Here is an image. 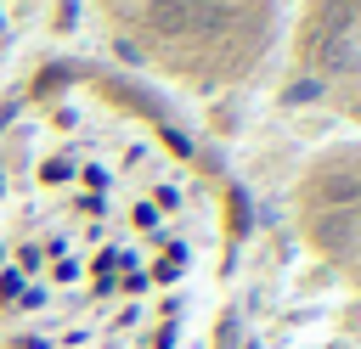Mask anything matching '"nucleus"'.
<instances>
[{
    "label": "nucleus",
    "mask_w": 361,
    "mask_h": 349,
    "mask_svg": "<svg viewBox=\"0 0 361 349\" xmlns=\"http://www.w3.org/2000/svg\"><path fill=\"white\" fill-rule=\"evenodd\" d=\"M17 6H28V0H17Z\"/></svg>",
    "instance_id": "39448f33"
},
{
    "label": "nucleus",
    "mask_w": 361,
    "mask_h": 349,
    "mask_svg": "<svg viewBox=\"0 0 361 349\" xmlns=\"http://www.w3.org/2000/svg\"><path fill=\"white\" fill-rule=\"evenodd\" d=\"M226 214L180 135L102 79L0 124V349H220Z\"/></svg>",
    "instance_id": "f257e3e1"
},
{
    "label": "nucleus",
    "mask_w": 361,
    "mask_h": 349,
    "mask_svg": "<svg viewBox=\"0 0 361 349\" xmlns=\"http://www.w3.org/2000/svg\"><path fill=\"white\" fill-rule=\"evenodd\" d=\"M293 231L305 253L361 298V135L305 158L293 174Z\"/></svg>",
    "instance_id": "7ed1b4c3"
},
{
    "label": "nucleus",
    "mask_w": 361,
    "mask_h": 349,
    "mask_svg": "<svg viewBox=\"0 0 361 349\" xmlns=\"http://www.w3.org/2000/svg\"><path fill=\"white\" fill-rule=\"evenodd\" d=\"M293 62L310 90L361 129V0H305L293 23Z\"/></svg>",
    "instance_id": "20e7f679"
},
{
    "label": "nucleus",
    "mask_w": 361,
    "mask_h": 349,
    "mask_svg": "<svg viewBox=\"0 0 361 349\" xmlns=\"http://www.w3.org/2000/svg\"><path fill=\"white\" fill-rule=\"evenodd\" d=\"M96 11L124 56L192 90L243 84L282 23V0H96Z\"/></svg>",
    "instance_id": "f03ea898"
}]
</instances>
